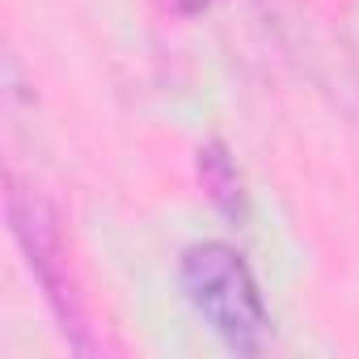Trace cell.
<instances>
[{
    "instance_id": "obj_1",
    "label": "cell",
    "mask_w": 359,
    "mask_h": 359,
    "mask_svg": "<svg viewBox=\"0 0 359 359\" xmlns=\"http://www.w3.org/2000/svg\"><path fill=\"white\" fill-rule=\"evenodd\" d=\"M177 283L191 309L212 325V334L237 351L258 355L271 338V309L258 292V279L241 250L229 241H199L177 262Z\"/></svg>"
},
{
    "instance_id": "obj_3",
    "label": "cell",
    "mask_w": 359,
    "mask_h": 359,
    "mask_svg": "<svg viewBox=\"0 0 359 359\" xmlns=\"http://www.w3.org/2000/svg\"><path fill=\"white\" fill-rule=\"evenodd\" d=\"M199 173H203V187L212 191L216 208L224 216H241V177H237V165L229 161L224 144H208L199 152Z\"/></svg>"
},
{
    "instance_id": "obj_2",
    "label": "cell",
    "mask_w": 359,
    "mask_h": 359,
    "mask_svg": "<svg viewBox=\"0 0 359 359\" xmlns=\"http://www.w3.org/2000/svg\"><path fill=\"white\" fill-rule=\"evenodd\" d=\"M5 212H9V229H13V241L22 245L26 254V266L30 275L39 279L51 313L60 317L64 334L72 338L76 351H89V317H85V300H81V287L72 279V262H68V245H64V233H60V220L51 212V203L43 195H34L30 187H22L18 177H9V195H5Z\"/></svg>"
},
{
    "instance_id": "obj_4",
    "label": "cell",
    "mask_w": 359,
    "mask_h": 359,
    "mask_svg": "<svg viewBox=\"0 0 359 359\" xmlns=\"http://www.w3.org/2000/svg\"><path fill=\"white\" fill-rule=\"evenodd\" d=\"M161 5L169 9V13H177V18H195V13H203V9H212L216 0H161Z\"/></svg>"
}]
</instances>
